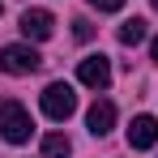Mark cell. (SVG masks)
Listing matches in <instances>:
<instances>
[{"label": "cell", "mask_w": 158, "mask_h": 158, "mask_svg": "<svg viewBox=\"0 0 158 158\" xmlns=\"http://www.w3.org/2000/svg\"><path fill=\"white\" fill-rule=\"evenodd\" d=\"M30 132H34L30 111L17 103V98H4V103H0V137H4L9 145H26Z\"/></svg>", "instance_id": "obj_1"}, {"label": "cell", "mask_w": 158, "mask_h": 158, "mask_svg": "<svg viewBox=\"0 0 158 158\" xmlns=\"http://www.w3.org/2000/svg\"><path fill=\"white\" fill-rule=\"evenodd\" d=\"M39 69H43V56L34 52L30 43H9V47H0V73L26 77V73H39Z\"/></svg>", "instance_id": "obj_2"}, {"label": "cell", "mask_w": 158, "mask_h": 158, "mask_svg": "<svg viewBox=\"0 0 158 158\" xmlns=\"http://www.w3.org/2000/svg\"><path fill=\"white\" fill-rule=\"evenodd\" d=\"M39 107H43V115H47V120L60 124V120H69V115L77 111V94H73V85H69V81H52V85L39 94Z\"/></svg>", "instance_id": "obj_3"}, {"label": "cell", "mask_w": 158, "mask_h": 158, "mask_svg": "<svg viewBox=\"0 0 158 158\" xmlns=\"http://www.w3.org/2000/svg\"><path fill=\"white\" fill-rule=\"evenodd\" d=\"M77 81L90 85V90H107V85H111V60H107L103 52H98V56H85V60L77 64Z\"/></svg>", "instance_id": "obj_4"}, {"label": "cell", "mask_w": 158, "mask_h": 158, "mask_svg": "<svg viewBox=\"0 0 158 158\" xmlns=\"http://www.w3.org/2000/svg\"><path fill=\"white\" fill-rule=\"evenodd\" d=\"M52 30H56V17L47 9H26V13H22V34H26V39L43 43V39H52Z\"/></svg>", "instance_id": "obj_5"}, {"label": "cell", "mask_w": 158, "mask_h": 158, "mask_svg": "<svg viewBox=\"0 0 158 158\" xmlns=\"http://www.w3.org/2000/svg\"><path fill=\"white\" fill-rule=\"evenodd\" d=\"M128 145H132V150H150V145H158V120H154V115H132Z\"/></svg>", "instance_id": "obj_6"}, {"label": "cell", "mask_w": 158, "mask_h": 158, "mask_svg": "<svg viewBox=\"0 0 158 158\" xmlns=\"http://www.w3.org/2000/svg\"><path fill=\"white\" fill-rule=\"evenodd\" d=\"M85 128L94 132V137H107V132L115 128V103H107V98H98V103L85 111Z\"/></svg>", "instance_id": "obj_7"}, {"label": "cell", "mask_w": 158, "mask_h": 158, "mask_svg": "<svg viewBox=\"0 0 158 158\" xmlns=\"http://www.w3.org/2000/svg\"><path fill=\"white\" fill-rule=\"evenodd\" d=\"M69 154H73V141L64 132H47L43 137V158H69Z\"/></svg>", "instance_id": "obj_8"}, {"label": "cell", "mask_w": 158, "mask_h": 158, "mask_svg": "<svg viewBox=\"0 0 158 158\" xmlns=\"http://www.w3.org/2000/svg\"><path fill=\"white\" fill-rule=\"evenodd\" d=\"M115 34H120V43H124V47H137V43L145 39V22H141V17H128Z\"/></svg>", "instance_id": "obj_9"}, {"label": "cell", "mask_w": 158, "mask_h": 158, "mask_svg": "<svg viewBox=\"0 0 158 158\" xmlns=\"http://www.w3.org/2000/svg\"><path fill=\"white\" fill-rule=\"evenodd\" d=\"M73 39H77V43H90V39H94V26H90L85 17H77V22H73Z\"/></svg>", "instance_id": "obj_10"}, {"label": "cell", "mask_w": 158, "mask_h": 158, "mask_svg": "<svg viewBox=\"0 0 158 158\" xmlns=\"http://www.w3.org/2000/svg\"><path fill=\"white\" fill-rule=\"evenodd\" d=\"M90 4H94L98 13H120V9H124V0H90Z\"/></svg>", "instance_id": "obj_11"}, {"label": "cell", "mask_w": 158, "mask_h": 158, "mask_svg": "<svg viewBox=\"0 0 158 158\" xmlns=\"http://www.w3.org/2000/svg\"><path fill=\"white\" fill-rule=\"evenodd\" d=\"M150 56H154V60H158V39H154V43H150Z\"/></svg>", "instance_id": "obj_12"}, {"label": "cell", "mask_w": 158, "mask_h": 158, "mask_svg": "<svg viewBox=\"0 0 158 158\" xmlns=\"http://www.w3.org/2000/svg\"><path fill=\"white\" fill-rule=\"evenodd\" d=\"M150 4H154V9H158V0H150Z\"/></svg>", "instance_id": "obj_13"}]
</instances>
